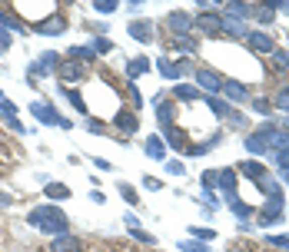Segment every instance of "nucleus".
Listing matches in <instances>:
<instances>
[{"label": "nucleus", "mask_w": 289, "mask_h": 252, "mask_svg": "<svg viewBox=\"0 0 289 252\" xmlns=\"http://www.w3.org/2000/svg\"><path fill=\"white\" fill-rule=\"evenodd\" d=\"M120 193H123V199H127V203H133V206H137V193H133L130 186H120Z\"/></svg>", "instance_id": "23"}, {"label": "nucleus", "mask_w": 289, "mask_h": 252, "mask_svg": "<svg viewBox=\"0 0 289 252\" xmlns=\"http://www.w3.org/2000/svg\"><path fill=\"white\" fill-rule=\"evenodd\" d=\"M47 196L50 199H67V196H70V189H67L64 182H50V186H47Z\"/></svg>", "instance_id": "11"}, {"label": "nucleus", "mask_w": 289, "mask_h": 252, "mask_svg": "<svg viewBox=\"0 0 289 252\" xmlns=\"http://www.w3.org/2000/svg\"><path fill=\"white\" fill-rule=\"evenodd\" d=\"M243 173L253 176V179H259V176H263V166L259 163H243Z\"/></svg>", "instance_id": "14"}, {"label": "nucleus", "mask_w": 289, "mask_h": 252, "mask_svg": "<svg viewBox=\"0 0 289 252\" xmlns=\"http://www.w3.org/2000/svg\"><path fill=\"white\" fill-rule=\"evenodd\" d=\"M263 146H266V143H263V136H249V150H253V153H259Z\"/></svg>", "instance_id": "22"}, {"label": "nucleus", "mask_w": 289, "mask_h": 252, "mask_svg": "<svg viewBox=\"0 0 289 252\" xmlns=\"http://www.w3.org/2000/svg\"><path fill=\"white\" fill-rule=\"evenodd\" d=\"M223 30L229 33V37H240V33H246V30H243L240 24H236V20H223Z\"/></svg>", "instance_id": "15"}, {"label": "nucleus", "mask_w": 289, "mask_h": 252, "mask_svg": "<svg viewBox=\"0 0 289 252\" xmlns=\"http://www.w3.org/2000/svg\"><path fill=\"white\" fill-rule=\"evenodd\" d=\"M177 96H186V100H193V96H196V90H193V87H177Z\"/></svg>", "instance_id": "25"}, {"label": "nucleus", "mask_w": 289, "mask_h": 252, "mask_svg": "<svg viewBox=\"0 0 289 252\" xmlns=\"http://www.w3.org/2000/svg\"><path fill=\"white\" fill-rule=\"evenodd\" d=\"M196 83H200L203 90H209V93H219V90H223V80H219L213 70H200L196 73Z\"/></svg>", "instance_id": "4"}, {"label": "nucleus", "mask_w": 289, "mask_h": 252, "mask_svg": "<svg viewBox=\"0 0 289 252\" xmlns=\"http://www.w3.org/2000/svg\"><path fill=\"white\" fill-rule=\"evenodd\" d=\"M146 70V63H143V56H140L137 63H130V77H137V73H143Z\"/></svg>", "instance_id": "21"}, {"label": "nucleus", "mask_w": 289, "mask_h": 252, "mask_svg": "<svg viewBox=\"0 0 289 252\" xmlns=\"http://www.w3.org/2000/svg\"><path fill=\"white\" fill-rule=\"evenodd\" d=\"M150 30H153V27L146 24V20H140V24H130V33H133V37H137V40H143V43H146V40L153 37Z\"/></svg>", "instance_id": "9"}, {"label": "nucleus", "mask_w": 289, "mask_h": 252, "mask_svg": "<svg viewBox=\"0 0 289 252\" xmlns=\"http://www.w3.org/2000/svg\"><path fill=\"white\" fill-rule=\"evenodd\" d=\"M276 106H279V110H289V87L282 90L279 96H276Z\"/></svg>", "instance_id": "19"}, {"label": "nucleus", "mask_w": 289, "mask_h": 252, "mask_svg": "<svg viewBox=\"0 0 289 252\" xmlns=\"http://www.w3.org/2000/svg\"><path fill=\"white\" fill-rule=\"evenodd\" d=\"M273 67H276V70H286V67H289V56L286 53H273Z\"/></svg>", "instance_id": "17"}, {"label": "nucleus", "mask_w": 289, "mask_h": 252, "mask_svg": "<svg viewBox=\"0 0 289 252\" xmlns=\"http://www.w3.org/2000/svg\"><path fill=\"white\" fill-rule=\"evenodd\" d=\"M10 47V37H7V30H0V50H7Z\"/></svg>", "instance_id": "27"}, {"label": "nucleus", "mask_w": 289, "mask_h": 252, "mask_svg": "<svg viewBox=\"0 0 289 252\" xmlns=\"http://www.w3.org/2000/svg\"><path fill=\"white\" fill-rule=\"evenodd\" d=\"M60 77H64L67 83H73V80L83 77V67H80V63H73V60H67L64 67H60Z\"/></svg>", "instance_id": "7"}, {"label": "nucleus", "mask_w": 289, "mask_h": 252, "mask_svg": "<svg viewBox=\"0 0 289 252\" xmlns=\"http://www.w3.org/2000/svg\"><path fill=\"white\" fill-rule=\"evenodd\" d=\"M169 143H173V146H186L183 133H180V130H173V126H169Z\"/></svg>", "instance_id": "18"}, {"label": "nucleus", "mask_w": 289, "mask_h": 252, "mask_svg": "<svg viewBox=\"0 0 289 252\" xmlns=\"http://www.w3.org/2000/svg\"><path fill=\"white\" fill-rule=\"evenodd\" d=\"M246 40H249V47L256 50V53H273V37H269V33H263V30H249Z\"/></svg>", "instance_id": "3"}, {"label": "nucleus", "mask_w": 289, "mask_h": 252, "mask_svg": "<svg viewBox=\"0 0 289 252\" xmlns=\"http://www.w3.org/2000/svg\"><path fill=\"white\" fill-rule=\"evenodd\" d=\"M146 153H150V156H163V143H160V136H153V140L146 143Z\"/></svg>", "instance_id": "13"}, {"label": "nucleus", "mask_w": 289, "mask_h": 252, "mask_svg": "<svg viewBox=\"0 0 289 252\" xmlns=\"http://www.w3.org/2000/svg\"><path fill=\"white\" fill-rule=\"evenodd\" d=\"M30 222L37 229H43V232H64L67 229V216L60 213V209H53V206H47V209H33Z\"/></svg>", "instance_id": "1"}, {"label": "nucleus", "mask_w": 289, "mask_h": 252, "mask_svg": "<svg viewBox=\"0 0 289 252\" xmlns=\"http://www.w3.org/2000/svg\"><path fill=\"white\" fill-rule=\"evenodd\" d=\"M163 24H166V30H173V33H177V37H183V33L193 27V20L183 14V10H173V14H169L166 20H163Z\"/></svg>", "instance_id": "2"}, {"label": "nucleus", "mask_w": 289, "mask_h": 252, "mask_svg": "<svg viewBox=\"0 0 289 252\" xmlns=\"http://www.w3.org/2000/svg\"><path fill=\"white\" fill-rule=\"evenodd\" d=\"M196 27H200L203 33H219V30H223V20H219L216 14H200Z\"/></svg>", "instance_id": "5"}, {"label": "nucleus", "mask_w": 289, "mask_h": 252, "mask_svg": "<svg viewBox=\"0 0 289 252\" xmlns=\"http://www.w3.org/2000/svg\"><path fill=\"white\" fill-rule=\"evenodd\" d=\"M33 113H37L43 123H56V110H53V106H47V103H37V106H33Z\"/></svg>", "instance_id": "10"}, {"label": "nucleus", "mask_w": 289, "mask_h": 252, "mask_svg": "<svg viewBox=\"0 0 289 252\" xmlns=\"http://www.w3.org/2000/svg\"><path fill=\"white\" fill-rule=\"evenodd\" d=\"M50 252H80V239H73V236H60V239H53Z\"/></svg>", "instance_id": "6"}, {"label": "nucleus", "mask_w": 289, "mask_h": 252, "mask_svg": "<svg viewBox=\"0 0 289 252\" xmlns=\"http://www.w3.org/2000/svg\"><path fill=\"white\" fill-rule=\"evenodd\" d=\"M117 126H120L123 133H137V116H133L130 110H123L120 116H117Z\"/></svg>", "instance_id": "8"}, {"label": "nucleus", "mask_w": 289, "mask_h": 252, "mask_svg": "<svg viewBox=\"0 0 289 252\" xmlns=\"http://www.w3.org/2000/svg\"><path fill=\"white\" fill-rule=\"evenodd\" d=\"M40 30H43V33H50V30H64V17H56V20H47Z\"/></svg>", "instance_id": "16"}, {"label": "nucleus", "mask_w": 289, "mask_h": 252, "mask_svg": "<svg viewBox=\"0 0 289 252\" xmlns=\"http://www.w3.org/2000/svg\"><path fill=\"white\" fill-rule=\"evenodd\" d=\"M226 87V93L233 96V100H243V96H246V90H243V83H236V80H229V83H223Z\"/></svg>", "instance_id": "12"}, {"label": "nucleus", "mask_w": 289, "mask_h": 252, "mask_svg": "<svg viewBox=\"0 0 289 252\" xmlns=\"http://www.w3.org/2000/svg\"><path fill=\"white\" fill-rule=\"evenodd\" d=\"M219 182H223V189H233V169H226V173H223V179H219Z\"/></svg>", "instance_id": "26"}, {"label": "nucleus", "mask_w": 289, "mask_h": 252, "mask_svg": "<svg viewBox=\"0 0 289 252\" xmlns=\"http://www.w3.org/2000/svg\"><path fill=\"white\" fill-rule=\"evenodd\" d=\"M279 163H282V166H289V150H282V153H279Z\"/></svg>", "instance_id": "28"}, {"label": "nucleus", "mask_w": 289, "mask_h": 252, "mask_svg": "<svg viewBox=\"0 0 289 252\" xmlns=\"http://www.w3.org/2000/svg\"><path fill=\"white\" fill-rule=\"evenodd\" d=\"M93 7L100 10V14H113V10H117V4H113V0H106V4L100 0V4H93Z\"/></svg>", "instance_id": "20"}, {"label": "nucleus", "mask_w": 289, "mask_h": 252, "mask_svg": "<svg viewBox=\"0 0 289 252\" xmlns=\"http://www.w3.org/2000/svg\"><path fill=\"white\" fill-rule=\"evenodd\" d=\"M160 70L166 73V77H177V73H180V67H173V63H160Z\"/></svg>", "instance_id": "24"}]
</instances>
